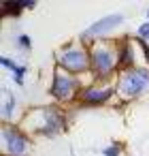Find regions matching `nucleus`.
<instances>
[{"label":"nucleus","mask_w":149,"mask_h":156,"mask_svg":"<svg viewBox=\"0 0 149 156\" xmlns=\"http://www.w3.org/2000/svg\"><path fill=\"white\" fill-rule=\"evenodd\" d=\"M77 107H60L56 103H45V105H32L28 107L22 118L19 126L32 135V139H56L58 135L66 133Z\"/></svg>","instance_id":"f257e3e1"},{"label":"nucleus","mask_w":149,"mask_h":156,"mask_svg":"<svg viewBox=\"0 0 149 156\" xmlns=\"http://www.w3.org/2000/svg\"><path fill=\"white\" fill-rule=\"evenodd\" d=\"M53 66L62 69L70 75L83 77L87 81H92L90 71H92V60H90V47L83 45L77 37L64 41L60 47H56L53 51Z\"/></svg>","instance_id":"f03ea898"},{"label":"nucleus","mask_w":149,"mask_h":156,"mask_svg":"<svg viewBox=\"0 0 149 156\" xmlns=\"http://www.w3.org/2000/svg\"><path fill=\"white\" fill-rule=\"evenodd\" d=\"M90 60H92V71H90L92 81L113 83V81L117 79V75H119L115 37H113V39L94 41V43L90 45Z\"/></svg>","instance_id":"7ed1b4c3"},{"label":"nucleus","mask_w":149,"mask_h":156,"mask_svg":"<svg viewBox=\"0 0 149 156\" xmlns=\"http://www.w3.org/2000/svg\"><path fill=\"white\" fill-rule=\"evenodd\" d=\"M85 83H90V81L53 66L51 69V79H49V86H47V94H49L51 103L70 109V107H77V98H79Z\"/></svg>","instance_id":"20e7f679"},{"label":"nucleus","mask_w":149,"mask_h":156,"mask_svg":"<svg viewBox=\"0 0 149 156\" xmlns=\"http://www.w3.org/2000/svg\"><path fill=\"white\" fill-rule=\"evenodd\" d=\"M117 88V101L119 103H132L149 92V69L138 64L136 69L121 71L115 79Z\"/></svg>","instance_id":"39448f33"},{"label":"nucleus","mask_w":149,"mask_h":156,"mask_svg":"<svg viewBox=\"0 0 149 156\" xmlns=\"http://www.w3.org/2000/svg\"><path fill=\"white\" fill-rule=\"evenodd\" d=\"M32 135L26 133L19 122L2 124L0 126V150L2 156H28L32 150Z\"/></svg>","instance_id":"423d86ee"},{"label":"nucleus","mask_w":149,"mask_h":156,"mask_svg":"<svg viewBox=\"0 0 149 156\" xmlns=\"http://www.w3.org/2000/svg\"><path fill=\"white\" fill-rule=\"evenodd\" d=\"M117 98V88L113 83H100V81H90L83 86L79 98H77V109H102L111 105Z\"/></svg>","instance_id":"0eeeda50"},{"label":"nucleus","mask_w":149,"mask_h":156,"mask_svg":"<svg viewBox=\"0 0 149 156\" xmlns=\"http://www.w3.org/2000/svg\"><path fill=\"white\" fill-rule=\"evenodd\" d=\"M124 24H126V15H124V13H119V11H115V13H107V15L94 20L87 28H83V30L77 34V39H79L83 45L90 47L94 41L111 39V32H115V30L121 28Z\"/></svg>","instance_id":"6e6552de"},{"label":"nucleus","mask_w":149,"mask_h":156,"mask_svg":"<svg viewBox=\"0 0 149 156\" xmlns=\"http://www.w3.org/2000/svg\"><path fill=\"white\" fill-rule=\"evenodd\" d=\"M115 45H117V66H119V73L136 69L141 64V54H138L134 34L115 37Z\"/></svg>","instance_id":"1a4fd4ad"},{"label":"nucleus","mask_w":149,"mask_h":156,"mask_svg":"<svg viewBox=\"0 0 149 156\" xmlns=\"http://www.w3.org/2000/svg\"><path fill=\"white\" fill-rule=\"evenodd\" d=\"M17 109H19L17 94L9 86H2V105H0V118H2V124L19 122L17 120Z\"/></svg>","instance_id":"9d476101"},{"label":"nucleus","mask_w":149,"mask_h":156,"mask_svg":"<svg viewBox=\"0 0 149 156\" xmlns=\"http://www.w3.org/2000/svg\"><path fill=\"white\" fill-rule=\"evenodd\" d=\"M36 7V0H2L0 2V17L2 20H19L24 11Z\"/></svg>","instance_id":"9b49d317"},{"label":"nucleus","mask_w":149,"mask_h":156,"mask_svg":"<svg viewBox=\"0 0 149 156\" xmlns=\"http://www.w3.org/2000/svg\"><path fill=\"white\" fill-rule=\"evenodd\" d=\"M124 154H126V143L119 139H113L102 147V156H124Z\"/></svg>","instance_id":"f8f14e48"},{"label":"nucleus","mask_w":149,"mask_h":156,"mask_svg":"<svg viewBox=\"0 0 149 156\" xmlns=\"http://www.w3.org/2000/svg\"><path fill=\"white\" fill-rule=\"evenodd\" d=\"M13 43H15V47H17L19 51H24V54L32 51V37H30L28 32H17L15 39H13Z\"/></svg>","instance_id":"ddd939ff"},{"label":"nucleus","mask_w":149,"mask_h":156,"mask_svg":"<svg viewBox=\"0 0 149 156\" xmlns=\"http://www.w3.org/2000/svg\"><path fill=\"white\" fill-rule=\"evenodd\" d=\"M134 41H136V47H138V54H141V64L149 69V43L141 41V39H134Z\"/></svg>","instance_id":"4468645a"},{"label":"nucleus","mask_w":149,"mask_h":156,"mask_svg":"<svg viewBox=\"0 0 149 156\" xmlns=\"http://www.w3.org/2000/svg\"><path fill=\"white\" fill-rule=\"evenodd\" d=\"M26 75H28V66H26V64H19V69L11 75V79H13L15 86L24 88V86H26Z\"/></svg>","instance_id":"2eb2a0df"},{"label":"nucleus","mask_w":149,"mask_h":156,"mask_svg":"<svg viewBox=\"0 0 149 156\" xmlns=\"http://www.w3.org/2000/svg\"><path fill=\"white\" fill-rule=\"evenodd\" d=\"M0 66H2L5 71H9L11 75H13V73L19 69L17 60H15V58H11V56H7V54H5V56H0Z\"/></svg>","instance_id":"dca6fc26"},{"label":"nucleus","mask_w":149,"mask_h":156,"mask_svg":"<svg viewBox=\"0 0 149 156\" xmlns=\"http://www.w3.org/2000/svg\"><path fill=\"white\" fill-rule=\"evenodd\" d=\"M134 39H141V41H147V43H149V22H147V20H143V22L136 26Z\"/></svg>","instance_id":"f3484780"},{"label":"nucleus","mask_w":149,"mask_h":156,"mask_svg":"<svg viewBox=\"0 0 149 156\" xmlns=\"http://www.w3.org/2000/svg\"><path fill=\"white\" fill-rule=\"evenodd\" d=\"M145 20L149 22V7H147V11H145Z\"/></svg>","instance_id":"a211bd4d"},{"label":"nucleus","mask_w":149,"mask_h":156,"mask_svg":"<svg viewBox=\"0 0 149 156\" xmlns=\"http://www.w3.org/2000/svg\"><path fill=\"white\" fill-rule=\"evenodd\" d=\"M28 156H30V154H28Z\"/></svg>","instance_id":"6ab92c4d"}]
</instances>
